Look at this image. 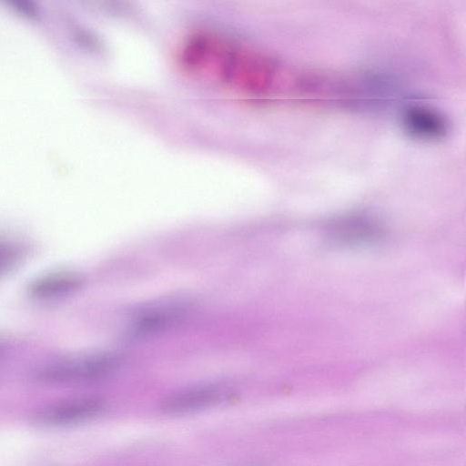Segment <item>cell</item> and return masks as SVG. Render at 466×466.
I'll return each instance as SVG.
<instances>
[{"mask_svg": "<svg viewBox=\"0 0 466 466\" xmlns=\"http://www.w3.org/2000/svg\"><path fill=\"white\" fill-rule=\"evenodd\" d=\"M179 60L188 73L247 96H263L275 73L274 65L257 50L228 35L208 30L186 37Z\"/></svg>", "mask_w": 466, "mask_h": 466, "instance_id": "obj_1", "label": "cell"}, {"mask_svg": "<svg viewBox=\"0 0 466 466\" xmlns=\"http://www.w3.org/2000/svg\"><path fill=\"white\" fill-rule=\"evenodd\" d=\"M120 362V356L114 352L85 353L47 362L39 367L34 376L45 383L88 381L109 375Z\"/></svg>", "mask_w": 466, "mask_h": 466, "instance_id": "obj_2", "label": "cell"}, {"mask_svg": "<svg viewBox=\"0 0 466 466\" xmlns=\"http://www.w3.org/2000/svg\"><path fill=\"white\" fill-rule=\"evenodd\" d=\"M231 390L223 384L209 383L186 388L166 397L160 405L168 414H183L207 409L227 400Z\"/></svg>", "mask_w": 466, "mask_h": 466, "instance_id": "obj_3", "label": "cell"}, {"mask_svg": "<svg viewBox=\"0 0 466 466\" xmlns=\"http://www.w3.org/2000/svg\"><path fill=\"white\" fill-rule=\"evenodd\" d=\"M186 306L180 300L159 302L134 316L128 335L141 339L157 334L177 322L184 315Z\"/></svg>", "mask_w": 466, "mask_h": 466, "instance_id": "obj_4", "label": "cell"}, {"mask_svg": "<svg viewBox=\"0 0 466 466\" xmlns=\"http://www.w3.org/2000/svg\"><path fill=\"white\" fill-rule=\"evenodd\" d=\"M331 238L343 244L373 242L383 234L378 221L366 216H350L338 219L329 228Z\"/></svg>", "mask_w": 466, "mask_h": 466, "instance_id": "obj_5", "label": "cell"}, {"mask_svg": "<svg viewBox=\"0 0 466 466\" xmlns=\"http://www.w3.org/2000/svg\"><path fill=\"white\" fill-rule=\"evenodd\" d=\"M103 406L100 400L93 398L67 400L45 409L39 413L38 420L51 425L78 422L99 413Z\"/></svg>", "mask_w": 466, "mask_h": 466, "instance_id": "obj_6", "label": "cell"}, {"mask_svg": "<svg viewBox=\"0 0 466 466\" xmlns=\"http://www.w3.org/2000/svg\"><path fill=\"white\" fill-rule=\"evenodd\" d=\"M402 123L409 134L421 139L440 138L448 129L442 116L431 108L420 106L407 108L402 116Z\"/></svg>", "mask_w": 466, "mask_h": 466, "instance_id": "obj_7", "label": "cell"}, {"mask_svg": "<svg viewBox=\"0 0 466 466\" xmlns=\"http://www.w3.org/2000/svg\"><path fill=\"white\" fill-rule=\"evenodd\" d=\"M82 285V279L71 271L50 272L35 279L29 293L38 299H56L74 293Z\"/></svg>", "mask_w": 466, "mask_h": 466, "instance_id": "obj_8", "label": "cell"}, {"mask_svg": "<svg viewBox=\"0 0 466 466\" xmlns=\"http://www.w3.org/2000/svg\"><path fill=\"white\" fill-rule=\"evenodd\" d=\"M19 258V249L14 244L0 238V275L13 268Z\"/></svg>", "mask_w": 466, "mask_h": 466, "instance_id": "obj_9", "label": "cell"}, {"mask_svg": "<svg viewBox=\"0 0 466 466\" xmlns=\"http://www.w3.org/2000/svg\"><path fill=\"white\" fill-rule=\"evenodd\" d=\"M12 6L17 12L28 16V17H35L38 15V12L35 5L26 1H12Z\"/></svg>", "mask_w": 466, "mask_h": 466, "instance_id": "obj_10", "label": "cell"}]
</instances>
